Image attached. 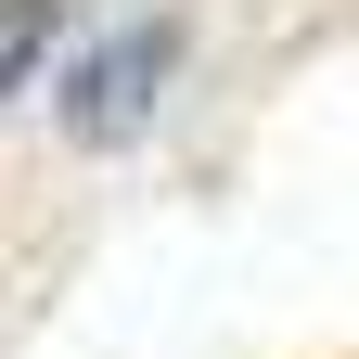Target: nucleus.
Listing matches in <instances>:
<instances>
[{"label":"nucleus","mask_w":359,"mask_h":359,"mask_svg":"<svg viewBox=\"0 0 359 359\" xmlns=\"http://www.w3.org/2000/svg\"><path fill=\"white\" fill-rule=\"evenodd\" d=\"M167 65H180V39H167V26H128V39H103V52L77 65V90H65V128H77V142H128V128L154 116Z\"/></svg>","instance_id":"obj_1"},{"label":"nucleus","mask_w":359,"mask_h":359,"mask_svg":"<svg viewBox=\"0 0 359 359\" xmlns=\"http://www.w3.org/2000/svg\"><path fill=\"white\" fill-rule=\"evenodd\" d=\"M90 13V0H0V103H13V90L52 65V39Z\"/></svg>","instance_id":"obj_2"}]
</instances>
